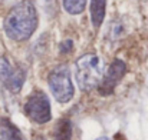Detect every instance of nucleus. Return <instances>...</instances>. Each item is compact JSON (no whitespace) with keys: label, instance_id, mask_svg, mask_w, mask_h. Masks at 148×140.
<instances>
[{"label":"nucleus","instance_id":"obj_1","mask_svg":"<svg viewBox=\"0 0 148 140\" xmlns=\"http://www.w3.org/2000/svg\"><path fill=\"white\" fill-rule=\"evenodd\" d=\"M38 27V11L32 0H22L10 9L4 19L6 34L16 42L27 40Z\"/></svg>","mask_w":148,"mask_h":140},{"label":"nucleus","instance_id":"obj_15","mask_svg":"<svg viewBox=\"0 0 148 140\" xmlns=\"http://www.w3.org/2000/svg\"><path fill=\"white\" fill-rule=\"evenodd\" d=\"M95 140H109V139L105 137V136H101V137H98V139H95Z\"/></svg>","mask_w":148,"mask_h":140},{"label":"nucleus","instance_id":"obj_5","mask_svg":"<svg viewBox=\"0 0 148 140\" xmlns=\"http://www.w3.org/2000/svg\"><path fill=\"white\" fill-rule=\"evenodd\" d=\"M125 70H127V66L122 60H114L111 63V66L108 67L105 76H102L101 82L98 85V90L101 94L106 96V94L112 93L114 89L116 87V85L121 82V79L124 77L125 74Z\"/></svg>","mask_w":148,"mask_h":140},{"label":"nucleus","instance_id":"obj_2","mask_svg":"<svg viewBox=\"0 0 148 140\" xmlns=\"http://www.w3.org/2000/svg\"><path fill=\"white\" fill-rule=\"evenodd\" d=\"M103 76V63L95 53L81 56L75 63V79L78 87L84 92L92 90L99 85Z\"/></svg>","mask_w":148,"mask_h":140},{"label":"nucleus","instance_id":"obj_14","mask_svg":"<svg viewBox=\"0 0 148 140\" xmlns=\"http://www.w3.org/2000/svg\"><path fill=\"white\" fill-rule=\"evenodd\" d=\"M33 140H46V139H45L42 135H36V136L33 137Z\"/></svg>","mask_w":148,"mask_h":140},{"label":"nucleus","instance_id":"obj_7","mask_svg":"<svg viewBox=\"0 0 148 140\" xmlns=\"http://www.w3.org/2000/svg\"><path fill=\"white\" fill-rule=\"evenodd\" d=\"M25 77H26V74H25L23 69H20V67L19 69H13L10 76H9V79L4 83V87L10 93H19L22 86H23V83H25Z\"/></svg>","mask_w":148,"mask_h":140},{"label":"nucleus","instance_id":"obj_13","mask_svg":"<svg viewBox=\"0 0 148 140\" xmlns=\"http://www.w3.org/2000/svg\"><path fill=\"white\" fill-rule=\"evenodd\" d=\"M72 46H73V43H72V40H66V42H63L62 45H60V51L62 53H69L71 50H72Z\"/></svg>","mask_w":148,"mask_h":140},{"label":"nucleus","instance_id":"obj_11","mask_svg":"<svg viewBox=\"0 0 148 140\" xmlns=\"http://www.w3.org/2000/svg\"><path fill=\"white\" fill-rule=\"evenodd\" d=\"M12 70H13V69H12L10 62H9L6 57L0 56V86H4V83H6V80L9 79Z\"/></svg>","mask_w":148,"mask_h":140},{"label":"nucleus","instance_id":"obj_8","mask_svg":"<svg viewBox=\"0 0 148 140\" xmlns=\"http://www.w3.org/2000/svg\"><path fill=\"white\" fill-rule=\"evenodd\" d=\"M0 140H25L22 132L10 122L1 120L0 122Z\"/></svg>","mask_w":148,"mask_h":140},{"label":"nucleus","instance_id":"obj_10","mask_svg":"<svg viewBox=\"0 0 148 140\" xmlns=\"http://www.w3.org/2000/svg\"><path fill=\"white\" fill-rule=\"evenodd\" d=\"M62 3L69 14H81L86 7V0H63Z\"/></svg>","mask_w":148,"mask_h":140},{"label":"nucleus","instance_id":"obj_3","mask_svg":"<svg viewBox=\"0 0 148 140\" xmlns=\"http://www.w3.org/2000/svg\"><path fill=\"white\" fill-rule=\"evenodd\" d=\"M48 85L53 97L59 103H68L73 97L75 89L71 79V70L66 64H60L50 72Z\"/></svg>","mask_w":148,"mask_h":140},{"label":"nucleus","instance_id":"obj_12","mask_svg":"<svg viewBox=\"0 0 148 140\" xmlns=\"http://www.w3.org/2000/svg\"><path fill=\"white\" fill-rule=\"evenodd\" d=\"M108 34L111 39H118L124 34V26L119 23V22H114L109 24V29H108Z\"/></svg>","mask_w":148,"mask_h":140},{"label":"nucleus","instance_id":"obj_4","mask_svg":"<svg viewBox=\"0 0 148 140\" xmlns=\"http://www.w3.org/2000/svg\"><path fill=\"white\" fill-rule=\"evenodd\" d=\"M25 114L35 123L43 124L50 120V103L45 92L35 90L25 103Z\"/></svg>","mask_w":148,"mask_h":140},{"label":"nucleus","instance_id":"obj_6","mask_svg":"<svg viewBox=\"0 0 148 140\" xmlns=\"http://www.w3.org/2000/svg\"><path fill=\"white\" fill-rule=\"evenodd\" d=\"M105 9H106V0H91L89 4L91 22L95 29H98L105 19Z\"/></svg>","mask_w":148,"mask_h":140},{"label":"nucleus","instance_id":"obj_9","mask_svg":"<svg viewBox=\"0 0 148 140\" xmlns=\"http://www.w3.org/2000/svg\"><path fill=\"white\" fill-rule=\"evenodd\" d=\"M55 140H69L71 139V122L69 120H59L53 130Z\"/></svg>","mask_w":148,"mask_h":140}]
</instances>
